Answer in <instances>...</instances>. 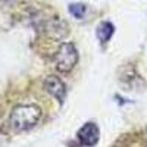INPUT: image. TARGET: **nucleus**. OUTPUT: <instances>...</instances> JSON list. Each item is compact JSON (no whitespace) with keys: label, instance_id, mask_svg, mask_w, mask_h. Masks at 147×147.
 I'll list each match as a JSON object with an SVG mask.
<instances>
[{"label":"nucleus","instance_id":"f257e3e1","mask_svg":"<svg viewBox=\"0 0 147 147\" xmlns=\"http://www.w3.org/2000/svg\"><path fill=\"white\" fill-rule=\"evenodd\" d=\"M41 118V109L37 105H18L12 109L10 127L16 132H24L34 128Z\"/></svg>","mask_w":147,"mask_h":147},{"label":"nucleus","instance_id":"f03ea898","mask_svg":"<svg viewBox=\"0 0 147 147\" xmlns=\"http://www.w3.org/2000/svg\"><path fill=\"white\" fill-rule=\"evenodd\" d=\"M78 62V52L75 44L72 43H62L57 52L55 53L53 63L59 72H69L75 68Z\"/></svg>","mask_w":147,"mask_h":147},{"label":"nucleus","instance_id":"7ed1b4c3","mask_svg":"<svg viewBox=\"0 0 147 147\" xmlns=\"http://www.w3.org/2000/svg\"><path fill=\"white\" fill-rule=\"evenodd\" d=\"M43 85H44V90L50 96H53L57 102H63L65 96H66V85H65V82L60 80L59 77L49 75L44 80Z\"/></svg>","mask_w":147,"mask_h":147},{"label":"nucleus","instance_id":"20e7f679","mask_svg":"<svg viewBox=\"0 0 147 147\" xmlns=\"http://www.w3.org/2000/svg\"><path fill=\"white\" fill-rule=\"evenodd\" d=\"M99 137H100V131H99V127H97L94 122L84 124L78 131V140L84 146H88V147L96 146L97 141H99Z\"/></svg>","mask_w":147,"mask_h":147},{"label":"nucleus","instance_id":"39448f33","mask_svg":"<svg viewBox=\"0 0 147 147\" xmlns=\"http://www.w3.org/2000/svg\"><path fill=\"white\" fill-rule=\"evenodd\" d=\"M46 31L53 38H63L68 34V24L62 19H57V18L50 19L46 24Z\"/></svg>","mask_w":147,"mask_h":147},{"label":"nucleus","instance_id":"423d86ee","mask_svg":"<svg viewBox=\"0 0 147 147\" xmlns=\"http://www.w3.org/2000/svg\"><path fill=\"white\" fill-rule=\"evenodd\" d=\"M113 32H115V27H113V24H110V22H107V21H105V22H102L99 27H97V31H96V34H97V38L100 40V43H107L109 40H110V37L113 35Z\"/></svg>","mask_w":147,"mask_h":147},{"label":"nucleus","instance_id":"0eeeda50","mask_svg":"<svg viewBox=\"0 0 147 147\" xmlns=\"http://www.w3.org/2000/svg\"><path fill=\"white\" fill-rule=\"evenodd\" d=\"M69 13L72 16H75L77 19H81L85 13V6L82 3H72L69 5Z\"/></svg>","mask_w":147,"mask_h":147},{"label":"nucleus","instance_id":"6e6552de","mask_svg":"<svg viewBox=\"0 0 147 147\" xmlns=\"http://www.w3.org/2000/svg\"><path fill=\"white\" fill-rule=\"evenodd\" d=\"M2 3H7V5H15L18 2H21V0H0Z\"/></svg>","mask_w":147,"mask_h":147}]
</instances>
